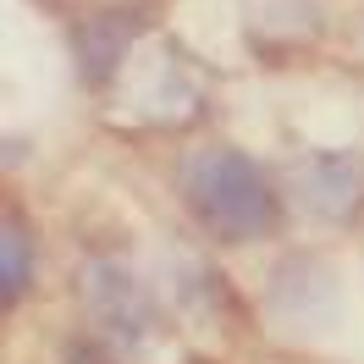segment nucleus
<instances>
[{
	"label": "nucleus",
	"mask_w": 364,
	"mask_h": 364,
	"mask_svg": "<svg viewBox=\"0 0 364 364\" xmlns=\"http://www.w3.org/2000/svg\"><path fill=\"white\" fill-rule=\"evenodd\" d=\"M182 193L221 243H249L276 227V193L237 149H193L182 160Z\"/></svg>",
	"instance_id": "obj_1"
},
{
	"label": "nucleus",
	"mask_w": 364,
	"mask_h": 364,
	"mask_svg": "<svg viewBox=\"0 0 364 364\" xmlns=\"http://www.w3.org/2000/svg\"><path fill=\"white\" fill-rule=\"evenodd\" d=\"M83 298H89L94 326L116 342V348H144V342L160 331L155 298L144 293V282L133 271H122L111 259H94L83 271Z\"/></svg>",
	"instance_id": "obj_2"
},
{
	"label": "nucleus",
	"mask_w": 364,
	"mask_h": 364,
	"mask_svg": "<svg viewBox=\"0 0 364 364\" xmlns=\"http://www.w3.org/2000/svg\"><path fill=\"white\" fill-rule=\"evenodd\" d=\"M0 249H6V265H0V282H6V304L23 293L28 271H33V249H28V232L17 215H6V237H0Z\"/></svg>",
	"instance_id": "obj_3"
},
{
	"label": "nucleus",
	"mask_w": 364,
	"mask_h": 364,
	"mask_svg": "<svg viewBox=\"0 0 364 364\" xmlns=\"http://www.w3.org/2000/svg\"><path fill=\"white\" fill-rule=\"evenodd\" d=\"M72 364H100V359H94V353H83V348H77V353H72Z\"/></svg>",
	"instance_id": "obj_4"
}]
</instances>
